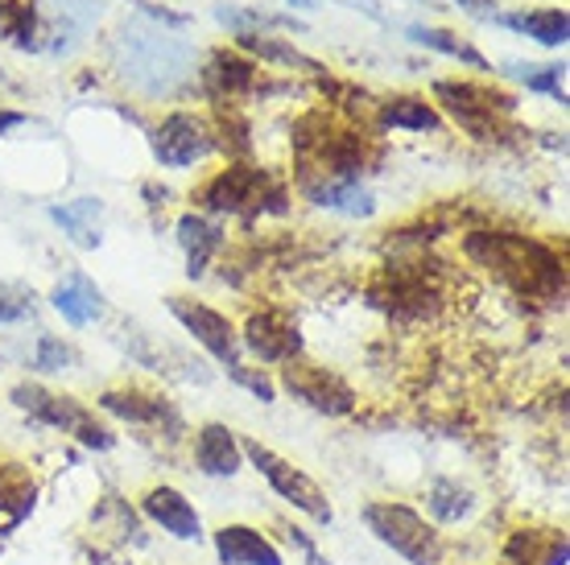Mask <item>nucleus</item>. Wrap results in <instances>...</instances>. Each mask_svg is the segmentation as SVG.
<instances>
[{
  "mask_svg": "<svg viewBox=\"0 0 570 565\" xmlns=\"http://www.w3.org/2000/svg\"><path fill=\"white\" fill-rule=\"evenodd\" d=\"M50 301H55V310L62 314L71 326L96 323V318L104 314V294L91 285V277H87V272H71V277L58 285L55 294H50Z\"/></svg>",
  "mask_w": 570,
  "mask_h": 565,
  "instance_id": "dca6fc26",
  "label": "nucleus"
},
{
  "mask_svg": "<svg viewBox=\"0 0 570 565\" xmlns=\"http://www.w3.org/2000/svg\"><path fill=\"white\" fill-rule=\"evenodd\" d=\"M26 125V116L21 112H4V108H0V132H9V128H21Z\"/></svg>",
  "mask_w": 570,
  "mask_h": 565,
  "instance_id": "c9c22d12",
  "label": "nucleus"
},
{
  "mask_svg": "<svg viewBox=\"0 0 570 565\" xmlns=\"http://www.w3.org/2000/svg\"><path fill=\"white\" fill-rule=\"evenodd\" d=\"M100 409H108L112 417L132 422V425H154V422H161V417H170L166 396L141 393V388H108V393L100 396Z\"/></svg>",
  "mask_w": 570,
  "mask_h": 565,
  "instance_id": "f3484780",
  "label": "nucleus"
},
{
  "mask_svg": "<svg viewBox=\"0 0 570 565\" xmlns=\"http://www.w3.org/2000/svg\"><path fill=\"white\" fill-rule=\"evenodd\" d=\"M500 26L521 29L525 38L550 46V50L567 46V38H570V17H567V9H529V13H513V17L500 13Z\"/></svg>",
  "mask_w": 570,
  "mask_h": 565,
  "instance_id": "6ab92c4d",
  "label": "nucleus"
},
{
  "mask_svg": "<svg viewBox=\"0 0 570 565\" xmlns=\"http://www.w3.org/2000/svg\"><path fill=\"white\" fill-rule=\"evenodd\" d=\"M364 524L381 545L401 553L410 565H439L442 562V537L426 516H417L410 504H393V499H376L364 504Z\"/></svg>",
  "mask_w": 570,
  "mask_h": 565,
  "instance_id": "7ed1b4c3",
  "label": "nucleus"
},
{
  "mask_svg": "<svg viewBox=\"0 0 570 565\" xmlns=\"http://www.w3.org/2000/svg\"><path fill=\"white\" fill-rule=\"evenodd\" d=\"M459 9L468 17H475V21H497L500 26V9H497V0H455Z\"/></svg>",
  "mask_w": 570,
  "mask_h": 565,
  "instance_id": "f704fd0d",
  "label": "nucleus"
},
{
  "mask_svg": "<svg viewBox=\"0 0 570 565\" xmlns=\"http://www.w3.org/2000/svg\"><path fill=\"white\" fill-rule=\"evenodd\" d=\"M410 38H414L417 46H426V50H439V54L446 58H459V62H468V67H475V71H488V62L480 50H471L463 38H455V33H446V29H430V26H410L405 29Z\"/></svg>",
  "mask_w": 570,
  "mask_h": 565,
  "instance_id": "a878e982",
  "label": "nucleus"
},
{
  "mask_svg": "<svg viewBox=\"0 0 570 565\" xmlns=\"http://www.w3.org/2000/svg\"><path fill=\"white\" fill-rule=\"evenodd\" d=\"M244 454H248V463L269 479V487L277 495H282L285 504H294L298 512H306L311 521L318 524H331V504H327V492L318 487V483L306 475V470H298L294 463H285L282 454H273L269 446H261V442H244L240 446Z\"/></svg>",
  "mask_w": 570,
  "mask_h": 565,
  "instance_id": "20e7f679",
  "label": "nucleus"
},
{
  "mask_svg": "<svg viewBox=\"0 0 570 565\" xmlns=\"http://www.w3.org/2000/svg\"><path fill=\"white\" fill-rule=\"evenodd\" d=\"M240 442L232 434L228 425H203L199 438H195V463H199L203 475H215V479H232L236 470H240Z\"/></svg>",
  "mask_w": 570,
  "mask_h": 565,
  "instance_id": "4468645a",
  "label": "nucleus"
},
{
  "mask_svg": "<svg viewBox=\"0 0 570 565\" xmlns=\"http://www.w3.org/2000/svg\"><path fill=\"white\" fill-rule=\"evenodd\" d=\"M381 125L385 128H405V132H434L442 125L439 112L430 108L426 99L417 96H397L381 103Z\"/></svg>",
  "mask_w": 570,
  "mask_h": 565,
  "instance_id": "5701e85b",
  "label": "nucleus"
},
{
  "mask_svg": "<svg viewBox=\"0 0 570 565\" xmlns=\"http://www.w3.org/2000/svg\"><path fill=\"white\" fill-rule=\"evenodd\" d=\"M178 240H183L186 248V265H190V277H203L207 272V260H212V252L219 248V227H212L203 215H183L178 219Z\"/></svg>",
  "mask_w": 570,
  "mask_h": 565,
  "instance_id": "aec40b11",
  "label": "nucleus"
},
{
  "mask_svg": "<svg viewBox=\"0 0 570 565\" xmlns=\"http://www.w3.org/2000/svg\"><path fill=\"white\" fill-rule=\"evenodd\" d=\"M562 71H567V67H529V62H525V67H513V75L525 87H533V91H546V96H554L558 103H567Z\"/></svg>",
  "mask_w": 570,
  "mask_h": 565,
  "instance_id": "7c9ffc66",
  "label": "nucleus"
},
{
  "mask_svg": "<svg viewBox=\"0 0 570 565\" xmlns=\"http://www.w3.org/2000/svg\"><path fill=\"white\" fill-rule=\"evenodd\" d=\"M46 17H50V42L42 50L71 54L87 38V29L100 21V4L96 0H46Z\"/></svg>",
  "mask_w": 570,
  "mask_h": 565,
  "instance_id": "9b49d317",
  "label": "nucleus"
},
{
  "mask_svg": "<svg viewBox=\"0 0 570 565\" xmlns=\"http://www.w3.org/2000/svg\"><path fill=\"white\" fill-rule=\"evenodd\" d=\"M261 190V174L248 170V166H232V170L215 174L212 182L203 186L199 202L207 211H244L248 202H257Z\"/></svg>",
  "mask_w": 570,
  "mask_h": 565,
  "instance_id": "2eb2a0df",
  "label": "nucleus"
},
{
  "mask_svg": "<svg viewBox=\"0 0 570 565\" xmlns=\"http://www.w3.org/2000/svg\"><path fill=\"white\" fill-rule=\"evenodd\" d=\"M434 96L442 99V108L455 116L459 125L475 132L480 141H488L497 132V116L513 112V96L492 91V87L475 83H434Z\"/></svg>",
  "mask_w": 570,
  "mask_h": 565,
  "instance_id": "423d86ee",
  "label": "nucleus"
},
{
  "mask_svg": "<svg viewBox=\"0 0 570 565\" xmlns=\"http://www.w3.org/2000/svg\"><path fill=\"white\" fill-rule=\"evenodd\" d=\"M215 149V132L203 116L174 112L154 128V157L166 170H186Z\"/></svg>",
  "mask_w": 570,
  "mask_h": 565,
  "instance_id": "0eeeda50",
  "label": "nucleus"
},
{
  "mask_svg": "<svg viewBox=\"0 0 570 565\" xmlns=\"http://www.w3.org/2000/svg\"><path fill=\"white\" fill-rule=\"evenodd\" d=\"M468 256L484 269H497L517 294H554L562 289V260L546 244L509 231H475L468 236Z\"/></svg>",
  "mask_w": 570,
  "mask_h": 565,
  "instance_id": "f03ea898",
  "label": "nucleus"
},
{
  "mask_svg": "<svg viewBox=\"0 0 570 565\" xmlns=\"http://www.w3.org/2000/svg\"><path fill=\"white\" fill-rule=\"evenodd\" d=\"M112 67L132 91L161 99L174 96L186 83V75L195 71V54H190V46L183 38H174L161 26H149L141 17H132V21L116 29Z\"/></svg>",
  "mask_w": 570,
  "mask_h": 565,
  "instance_id": "f257e3e1",
  "label": "nucleus"
},
{
  "mask_svg": "<svg viewBox=\"0 0 570 565\" xmlns=\"http://www.w3.org/2000/svg\"><path fill=\"white\" fill-rule=\"evenodd\" d=\"M13 405L17 409L33 413V417L46 425L71 429L83 446H96V450H108V446H112V434H108L104 425L91 422V413H87L75 396H55V393H46V388H38V384H17Z\"/></svg>",
  "mask_w": 570,
  "mask_h": 565,
  "instance_id": "39448f33",
  "label": "nucleus"
},
{
  "mask_svg": "<svg viewBox=\"0 0 570 565\" xmlns=\"http://www.w3.org/2000/svg\"><path fill=\"white\" fill-rule=\"evenodd\" d=\"M29 310H33V294L21 289V285L0 281V323H21Z\"/></svg>",
  "mask_w": 570,
  "mask_h": 565,
  "instance_id": "473e14b6",
  "label": "nucleus"
},
{
  "mask_svg": "<svg viewBox=\"0 0 570 565\" xmlns=\"http://www.w3.org/2000/svg\"><path fill=\"white\" fill-rule=\"evenodd\" d=\"M141 508H145V516H149L154 524H161L170 537H178V541L203 537V524H199L195 504H190L183 492H174V487H149L141 499Z\"/></svg>",
  "mask_w": 570,
  "mask_h": 565,
  "instance_id": "f8f14e48",
  "label": "nucleus"
},
{
  "mask_svg": "<svg viewBox=\"0 0 570 565\" xmlns=\"http://www.w3.org/2000/svg\"><path fill=\"white\" fill-rule=\"evenodd\" d=\"M306 186V195L311 202L318 207H331V211H343V215H372V195L368 190H360V182H302Z\"/></svg>",
  "mask_w": 570,
  "mask_h": 565,
  "instance_id": "4be33fe9",
  "label": "nucleus"
},
{
  "mask_svg": "<svg viewBox=\"0 0 570 565\" xmlns=\"http://www.w3.org/2000/svg\"><path fill=\"white\" fill-rule=\"evenodd\" d=\"M244 347L253 355H261L265 364H282V359H294L302 351V339L294 323L277 310H257L244 326Z\"/></svg>",
  "mask_w": 570,
  "mask_h": 565,
  "instance_id": "9d476101",
  "label": "nucleus"
},
{
  "mask_svg": "<svg viewBox=\"0 0 570 565\" xmlns=\"http://www.w3.org/2000/svg\"><path fill=\"white\" fill-rule=\"evenodd\" d=\"M228 376L236 384H244V388H248V393H257L261 400H273V384L265 380V376H261V371H248V368H240V364H232L228 368Z\"/></svg>",
  "mask_w": 570,
  "mask_h": 565,
  "instance_id": "72a5a7b5",
  "label": "nucleus"
},
{
  "mask_svg": "<svg viewBox=\"0 0 570 565\" xmlns=\"http://www.w3.org/2000/svg\"><path fill=\"white\" fill-rule=\"evenodd\" d=\"M430 512H434L439 521H446V524L463 521V516L471 512V492H468V487H459V483L439 479L434 487H430Z\"/></svg>",
  "mask_w": 570,
  "mask_h": 565,
  "instance_id": "c756f323",
  "label": "nucleus"
},
{
  "mask_svg": "<svg viewBox=\"0 0 570 565\" xmlns=\"http://www.w3.org/2000/svg\"><path fill=\"white\" fill-rule=\"evenodd\" d=\"M33 364H38L42 371H62V368H71L75 364V351L62 339H55V335H42V339H38V355H33Z\"/></svg>",
  "mask_w": 570,
  "mask_h": 565,
  "instance_id": "2f4dec72",
  "label": "nucleus"
},
{
  "mask_svg": "<svg viewBox=\"0 0 570 565\" xmlns=\"http://www.w3.org/2000/svg\"><path fill=\"white\" fill-rule=\"evenodd\" d=\"M282 384L298 396V400H306L311 409L331 413V417H343V413L356 409L352 384L340 380L335 371L318 368V364H294V359H289V368L282 371Z\"/></svg>",
  "mask_w": 570,
  "mask_h": 565,
  "instance_id": "1a4fd4ad",
  "label": "nucleus"
},
{
  "mask_svg": "<svg viewBox=\"0 0 570 565\" xmlns=\"http://www.w3.org/2000/svg\"><path fill=\"white\" fill-rule=\"evenodd\" d=\"M0 508H9L4 528H13V524H21L29 516V508H33V479H29L26 470H0Z\"/></svg>",
  "mask_w": 570,
  "mask_h": 565,
  "instance_id": "bb28decb",
  "label": "nucleus"
},
{
  "mask_svg": "<svg viewBox=\"0 0 570 565\" xmlns=\"http://www.w3.org/2000/svg\"><path fill=\"white\" fill-rule=\"evenodd\" d=\"M215 553L224 565H285L277 545L248 524H224L215 533Z\"/></svg>",
  "mask_w": 570,
  "mask_h": 565,
  "instance_id": "ddd939ff",
  "label": "nucleus"
},
{
  "mask_svg": "<svg viewBox=\"0 0 570 565\" xmlns=\"http://www.w3.org/2000/svg\"><path fill=\"white\" fill-rule=\"evenodd\" d=\"M203 75H207V87L219 91V96H244L248 87L257 83V67L240 54H228V50H215Z\"/></svg>",
  "mask_w": 570,
  "mask_h": 565,
  "instance_id": "412c9836",
  "label": "nucleus"
},
{
  "mask_svg": "<svg viewBox=\"0 0 570 565\" xmlns=\"http://www.w3.org/2000/svg\"><path fill=\"white\" fill-rule=\"evenodd\" d=\"M100 198H75V202H62V207H50V219H55L67 236H71L79 248H100Z\"/></svg>",
  "mask_w": 570,
  "mask_h": 565,
  "instance_id": "a211bd4d",
  "label": "nucleus"
},
{
  "mask_svg": "<svg viewBox=\"0 0 570 565\" xmlns=\"http://www.w3.org/2000/svg\"><path fill=\"white\" fill-rule=\"evenodd\" d=\"M236 38H240L244 50L269 58V62H282V67H302V71H311V75H323V67H318L314 58L298 54L294 46H282V42H273V38H257V33H236Z\"/></svg>",
  "mask_w": 570,
  "mask_h": 565,
  "instance_id": "c85d7f7f",
  "label": "nucleus"
},
{
  "mask_svg": "<svg viewBox=\"0 0 570 565\" xmlns=\"http://www.w3.org/2000/svg\"><path fill=\"white\" fill-rule=\"evenodd\" d=\"M215 21L219 26L236 29V33H253V29H298L294 17H277V13H257V9H232V4H219L215 9Z\"/></svg>",
  "mask_w": 570,
  "mask_h": 565,
  "instance_id": "cd10ccee",
  "label": "nucleus"
},
{
  "mask_svg": "<svg viewBox=\"0 0 570 565\" xmlns=\"http://www.w3.org/2000/svg\"><path fill=\"white\" fill-rule=\"evenodd\" d=\"M166 306H170L174 318L195 335V343H199L203 351H212L224 368L240 364V335H236V326H232L224 314L212 310V306H203V301H190V297H170Z\"/></svg>",
  "mask_w": 570,
  "mask_h": 565,
  "instance_id": "6e6552de",
  "label": "nucleus"
},
{
  "mask_svg": "<svg viewBox=\"0 0 570 565\" xmlns=\"http://www.w3.org/2000/svg\"><path fill=\"white\" fill-rule=\"evenodd\" d=\"M567 562V541L538 537V533H517L513 545L504 549V565H562Z\"/></svg>",
  "mask_w": 570,
  "mask_h": 565,
  "instance_id": "b1692460",
  "label": "nucleus"
},
{
  "mask_svg": "<svg viewBox=\"0 0 570 565\" xmlns=\"http://www.w3.org/2000/svg\"><path fill=\"white\" fill-rule=\"evenodd\" d=\"M289 4H298V9H314V0H289Z\"/></svg>",
  "mask_w": 570,
  "mask_h": 565,
  "instance_id": "e433bc0d",
  "label": "nucleus"
},
{
  "mask_svg": "<svg viewBox=\"0 0 570 565\" xmlns=\"http://www.w3.org/2000/svg\"><path fill=\"white\" fill-rule=\"evenodd\" d=\"M0 38L17 50H38V9L29 0H0Z\"/></svg>",
  "mask_w": 570,
  "mask_h": 565,
  "instance_id": "393cba45",
  "label": "nucleus"
}]
</instances>
